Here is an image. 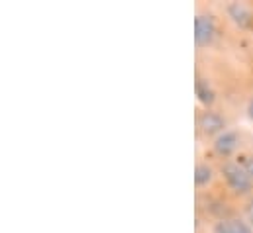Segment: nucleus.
<instances>
[{
    "label": "nucleus",
    "mask_w": 253,
    "mask_h": 233,
    "mask_svg": "<svg viewBox=\"0 0 253 233\" xmlns=\"http://www.w3.org/2000/svg\"><path fill=\"white\" fill-rule=\"evenodd\" d=\"M220 169V180L224 182V188L240 200H246L253 194V180L244 169V165L238 159L232 161H222L218 165Z\"/></svg>",
    "instance_id": "nucleus-1"
},
{
    "label": "nucleus",
    "mask_w": 253,
    "mask_h": 233,
    "mask_svg": "<svg viewBox=\"0 0 253 233\" xmlns=\"http://www.w3.org/2000/svg\"><path fill=\"white\" fill-rule=\"evenodd\" d=\"M220 38L218 16L210 10H198L194 16V45L198 51L210 49Z\"/></svg>",
    "instance_id": "nucleus-2"
},
{
    "label": "nucleus",
    "mask_w": 253,
    "mask_h": 233,
    "mask_svg": "<svg viewBox=\"0 0 253 233\" xmlns=\"http://www.w3.org/2000/svg\"><path fill=\"white\" fill-rule=\"evenodd\" d=\"M242 147H244V133L238 127H228L224 133H220L216 139L210 141V151L216 159H220V163L238 159Z\"/></svg>",
    "instance_id": "nucleus-3"
},
{
    "label": "nucleus",
    "mask_w": 253,
    "mask_h": 233,
    "mask_svg": "<svg viewBox=\"0 0 253 233\" xmlns=\"http://www.w3.org/2000/svg\"><path fill=\"white\" fill-rule=\"evenodd\" d=\"M230 125V119L224 112L216 110V108H202L196 114V131L198 135H202L204 139H216L220 133H224Z\"/></svg>",
    "instance_id": "nucleus-4"
},
{
    "label": "nucleus",
    "mask_w": 253,
    "mask_h": 233,
    "mask_svg": "<svg viewBox=\"0 0 253 233\" xmlns=\"http://www.w3.org/2000/svg\"><path fill=\"white\" fill-rule=\"evenodd\" d=\"M224 16L226 20L242 32H250L253 28V4L250 2H228L224 4Z\"/></svg>",
    "instance_id": "nucleus-5"
},
{
    "label": "nucleus",
    "mask_w": 253,
    "mask_h": 233,
    "mask_svg": "<svg viewBox=\"0 0 253 233\" xmlns=\"http://www.w3.org/2000/svg\"><path fill=\"white\" fill-rule=\"evenodd\" d=\"M218 178H220V169L212 161H208V159L196 161V165H194V186H196L198 192L210 190L216 184Z\"/></svg>",
    "instance_id": "nucleus-6"
},
{
    "label": "nucleus",
    "mask_w": 253,
    "mask_h": 233,
    "mask_svg": "<svg viewBox=\"0 0 253 233\" xmlns=\"http://www.w3.org/2000/svg\"><path fill=\"white\" fill-rule=\"evenodd\" d=\"M210 233H253V228L242 214H230L214 220L210 226Z\"/></svg>",
    "instance_id": "nucleus-7"
},
{
    "label": "nucleus",
    "mask_w": 253,
    "mask_h": 233,
    "mask_svg": "<svg viewBox=\"0 0 253 233\" xmlns=\"http://www.w3.org/2000/svg\"><path fill=\"white\" fill-rule=\"evenodd\" d=\"M194 92H196V100L202 108H214L218 102V92L214 88V84L210 82V78L202 77L200 73L196 75L194 80Z\"/></svg>",
    "instance_id": "nucleus-8"
},
{
    "label": "nucleus",
    "mask_w": 253,
    "mask_h": 233,
    "mask_svg": "<svg viewBox=\"0 0 253 233\" xmlns=\"http://www.w3.org/2000/svg\"><path fill=\"white\" fill-rule=\"evenodd\" d=\"M242 202H244V206H242V216L246 218V222L253 228V194L250 198L242 200Z\"/></svg>",
    "instance_id": "nucleus-9"
},
{
    "label": "nucleus",
    "mask_w": 253,
    "mask_h": 233,
    "mask_svg": "<svg viewBox=\"0 0 253 233\" xmlns=\"http://www.w3.org/2000/svg\"><path fill=\"white\" fill-rule=\"evenodd\" d=\"M238 161L244 165V169L248 171V175L252 176L253 180V153H246V155H240L238 157Z\"/></svg>",
    "instance_id": "nucleus-10"
},
{
    "label": "nucleus",
    "mask_w": 253,
    "mask_h": 233,
    "mask_svg": "<svg viewBox=\"0 0 253 233\" xmlns=\"http://www.w3.org/2000/svg\"><path fill=\"white\" fill-rule=\"evenodd\" d=\"M246 116L253 123V94L248 98V102H246Z\"/></svg>",
    "instance_id": "nucleus-11"
}]
</instances>
